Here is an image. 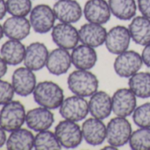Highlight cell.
<instances>
[{
	"instance_id": "1",
	"label": "cell",
	"mask_w": 150,
	"mask_h": 150,
	"mask_svg": "<svg viewBox=\"0 0 150 150\" xmlns=\"http://www.w3.org/2000/svg\"><path fill=\"white\" fill-rule=\"evenodd\" d=\"M67 86L73 95L87 98L98 90L99 80L90 70L76 69L69 74Z\"/></svg>"
},
{
	"instance_id": "2",
	"label": "cell",
	"mask_w": 150,
	"mask_h": 150,
	"mask_svg": "<svg viewBox=\"0 0 150 150\" xmlns=\"http://www.w3.org/2000/svg\"><path fill=\"white\" fill-rule=\"evenodd\" d=\"M33 96L39 106L50 110L59 109L64 100L63 88L58 84L50 81L39 82L33 92Z\"/></svg>"
},
{
	"instance_id": "3",
	"label": "cell",
	"mask_w": 150,
	"mask_h": 150,
	"mask_svg": "<svg viewBox=\"0 0 150 150\" xmlns=\"http://www.w3.org/2000/svg\"><path fill=\"white\" fill-rule=\"evenodd\" d=\"M26 110L24 105L19 101H10L3 105L0 110V126L6 132H13L26 122Z\"/></svg>"
},
{
	"instance_id": "4",
	"label": "cell",
	"mask_w": 150,
	"mask_h": 150,
	"mask_svg": "<svg viewBox=\"0 0 150 150\" xmlns=\"http://www.w3.org/2000/svg\"><path fill=\"white\" fill-rule=\"evenodd\" d=\"M54 132L62 147L67 149L78 147L83 140L81 127L77 122L71 120L64 119L60 121L55 127Z\"/></svg>"
},
{
	"instance_id": "5",
	"label": "cell",
	"mask_w": 150,
	"mask_h": 150,
	"mask_svg": "<svg viewBox=\"0 0 150 150\" xmlns=\"http://www.w3.org/2000/svg\"><path fill=\"white\" fill-rule=\"evenodd\" d=\"M132 132V125L126 117L116 116L107 124L106 140L108 144L117 147L124 146L129 142Z\"/></svg>"
},
{
	"instance_id": "6",
	"label": "cell",
	"mask_w": 150,
	"mask_h": 150,
	"mask_svg": "<svg viewBox=\"0 0 150 150\" xmlns=\"http://www.w3.org/2000/svg\"><path fill=\"white\" fill-rule=\"evenodd\" d=\"M59 113L64 119L77 123L85 120L89 114L88 102L85 97L73 95L64 98L59 107Z\"/></svg>"
},
{
	"instance_id": "7",
	"label": "cell",
	"mask_w": 150,
	"mask_h": 150,
	"mask_svg": "<svg viewBox=\"0 0 150 150\" xmlns=\"http://www.w3.org/2000/svg\"><path fill=\"white\" fill-rule=\"evenodd\" d=\"M143 65L141 55L134 50H125L117 55L113 64V68L117 76L129 79L136 72L139 71Z\"/></svg>"
},
{
	"instance_id": "8",
	"label": "cell",
	"mask_w": 150,
	"mask_h": 150,
	"mask_svg": "<svg viewBox=\"0 0 150 150\" xmlns=\"http://www.w3.org/2000/svg\"><path fill=\"white\" fill-rule=\"evenodd\" d=\"M56 20L53 8L45 4L35 6L29 13L31 27L37 34H47L51 31Z\"/></svg>"
},
{
	"instance_id": "9",
	"label": "cell",
	"mask_w": 150,
	"mask_h": 150,
	"mask_svg": "<svg viewBox=\"0 0 150 150\" xmlns=\"http://www.w3.org/2000/svg\"><path fill=\"white\" fill-rule=\"evenodd\" d=\"M51 38L57 47L71 50L79 44V30L72 24L59 22L52 28Z\"/></svg>"
},
{
	"instance_id": "10",
	"label": "cell",
	"mask_w": 150,
	"mask_h": 150,
	"mask_svg": "<svg viewBox=\"0 0 150 150\" xmlns=\"http://www.w3.org/2000/svg\"><path fill=\"white\" fill-rule=\"evenodd\" d=\"M112 112L117 117L132 116L137 108V96L130 88H118L111 96Z\"/></svg>"
},
{
	"instance_id": "11",
	"label": "cell",
	"mask_w": 150,
	"mask_h": 150,
	"mask_svg": "<svg viewBox=\"0 0 150 150\" xmlns=\"http://www.w3.org/2000/svg\"><path fill=\"white\" fill-rule=\"evenodd\" d=\"M131 40L128 28L117 25L108 31L104 45L110 53L119 55L128 50Z\"/></svg>"
},
{
	"instance_id": "12",
	"label": "cell",
	"mask_w": 150,
	"mask_h": 150,
	"mask_svg": "<svg viewBox=\"0 0 150 150\" xmlns=\"http://www.w3.org/2000/svg\"><path fill=\"white\" fill-rule=\"evenodd\" d=\"M52 8L56 19L62 23H76L83 15V9L76 0H57Z\"/></svg>"
},
{
	"instance_id": "13",
	"label": "cell",
	"mask_w": 150,
	"mask_h": 150,
	"mask_svg": "<svg viewBox=\"0 0 150 150\" xmlns=\"http://www.w3.org/2000/svg\"><path fill=\"white\" fill-rule=\"evenodd\" d=\"M12 85L17 94L20 96L27 97L33 94L36 87V77L34 71L28 67H20L16 69L12 76Z\"/></svg>"
},
{
	"instance_id": "14",
	"label": "cell",
	"mask_w": 150,
	"mask_h": 150,
	"mask_svg": "<svg viewBox=\"0 0 150 150\" xmlns=\"http://www.w3.org/2000/svg\"><path fill=\"white\" fill-rule=\"evenodd\" d=\"M81 131L83 139L90 146H100L106 140L107 125L103 120L94 117L87 118L81 125Z\"/></svg>"
},
{
	"instance_id": "15",
	"label": "cell",
	"mask_w": 150,
	"mask_h": 150,
	"mask_svg": "<svg viewBox=\"0 0 150 150\" xmlns=\"http://www.w3.org/2000/svg\"><path fill=\"white\" fill-rule=\"evenodd\" d=\"M83 15L88 22L104 25L112 14L106 0H88L83 8Z\"/></svg>"
},
{
	"instance_id": "16",
	"label": "cell",
	"mask_w": 150,
	"mask_h": 150,
	"mask_svg": "<svg viewBox=\"0 0 150 150\" xmlns=\"http://www.w3.org/2000/svg\"><path fill=\"white\" fill-rule=\"evenodd\" d=\"M55 122L54 114L51 110L39 106L27 112V126L34 132L49 130Z\"/></svg>"
},
{
	"instance_id": "17",
	"label": "cell",
	"mask_w": 150,
	"mask_h": 150,
	"mask_svg": "<svg viewBox=\"0 0 150 150\" xmlns=\"http://www.w3.org/2000/svg\"><path fill=\"white\" fill-rule=\"evenodd\" d=\"M49 50L46 45L40 42L30 43L26 48L23 63L28 69L36 71L46 66Z\"/></svg>"
},
{
	"instance_id": "18",
	"label": "cell",
	"mask_w": 150,
	"mask_h": 150,
	"mask_svg": "<svg viewBox=\"0 0 150 150\" xmlns=\"http://www.w3.org/2000/svg\"><path fill=\"white\" fill-rule=\"evenodd\" d=\"M107 33L108 31L103 25L88 22L79 29L80 42L96 49L105 43Z\"/></svg>"
},
{
	"instance_id": "19",
	"label": "cell",
	"mask_w": 150,
	"mask_h": 150,
	"mask_svg": "<svg viewBox=\"0 0 150 150\" xmlns=\"http://www.w3.org/2000/svg\"><path fill=\"white\" fill-rule=\"evenodd\" d=\"M71 64V57L69 50L58 47L49 53L46 68L52 75L60 76L70 70Z\"/></svg>"
},
{
	"instance_id": "20",
	"label": "cell",
	"mask_w": 150,
	"mask_h": 150,
	"mask_svg": "<svg viewBox=\"0 0 150 150\" xmlns=\"http://www.w3.org/2000/svg\"><path fill=\"white\" fill-rule=\"evenodd\" d=\"M89 113L92 117L104 120L109 117L112 112L111 96L105 91H96L92 95L88 101Z\"/></svg>"
},
{
	"instance_id": "21",
	"label": "cell",
	"mask_w": 150,
	"mask_h": 150,
	"mask_svg": "<svg viewBox=\"0 0 150 150\" xmlns=\"http://www.w3.org/2000/svg\"><path fill=\"white\" fill-rule=\"evenodd\" d=\"M71 64L76 69L91 70L97 63V53L95 48L85 44H78L71 53Z\"/></svg>"
},
{
	"instance_id": "22",
	"label": "cell",
	"mask_w": 150,
	"mask_h": 150,
	"mask_svg": "<svg viewBox=\"0 0 150 150\" xmlns=\"http://www.w3.org/2000/svg\"><path fill=\"white\" fill-rule=\"evenodd\" d=\"M31 24L26 17L12 16L3 24L5 35L9 39L22 41L27 38L31 31Z\"/></svg>"
},
{
	"instance_id": "23",
	"label": "cell",
	"mask_w": 150,
	"mask_h": 150,
	"mask_svg": "<svg viewBox=\"0 0 150 150\" xmlns=\"http://www.w3.org/2000/svg\"><path fill=\"white\" fill-rule=\"evenodd\" d=\"M132 40L140 46L150 43V19L139 15L135 16L128 26Z\"/></svg>"
},
{
	"instance_id": "24",
	"label": "cell",
	"mask_w": 150,
	"mask_h": 150,
	"mask_svg": "<svg viewBox=\"0 0 150 150\" xmlns=\"http://www.w3.org/2000/svg\"><path fill=\"white\" fill-rule=\"evenodd\" d=\"M26 53L25 45L18 40L10 39L6 41L0 49L2 58L9 65H18L23 60Z\"/></svg>"
},
{
	"instance_id": "25",
	"label": "cell",
	"mask_w": 150,
	"mask_h": 150,
	"mask_svg": "<svg viewBox=\"0 0 150 150\" xmlns=\"http://www.w3.org/2000/svg\"><path fill=\"white\" fill-rule=\"evenodd\" d=\"M35 136L28 129L20 128L11 132L6 140L8 150H30L34 147Z\"/></svg>"
},
{
	"instance_id": "26",
	"label": "cell",
	"mask_w": 150,
	"mask_h": 150,
	"mask_svg": "<svg viewBox=\"0 0 150 150\" xmlns=\"http://www.w3.org/2000/svg\"><path fill=\"white\" fill-rule=\"evenodd\" d=\"M111 14L120 21H131L136 16L138 5L135 0H108Z\"/></svg>"
},
{
	"instance_id": "27",
	"label": "cell",
	"mask_w": 150,
	"mask_h": 150,
	"mask_svg": "<svg viewBox=\"0 0 150 150\" xmlns=\"http://www.w3.org/2000/svg\"><path fill=\"white\" fill-rule=\"evenodd\" d=\"M129 88L139 98H150V72L138 71L128 81Z\"/></svg>"
},
{
	"instance_id": "28",
	"label": "cell",
	"mask_w": 150,
	"mask_h": 150,
	"mask_svg": "<svg viewBox=\"0 0 150 150\" xmlns=\"http://www.w3.org/2000/svg\"><path fill=\"white\" fill-rule=\"evenodd\" d=\"M34 148L36 150H59L62 148L55 132L49 130L38 132L35 136Z\"/></svg>"
},
{
	"instance_id": "29",
	"label": "cell",
	"mask_w": 150,
	"mask_h": 150,
	"mask_svg": "<svg viewBox=\"0 0 150 150\" xmlns=\"http://www.w3.org/2000/svg\"><path fill=\"white\" fill-rule=\"evenodd\" d=\"M128 143L133 150H150V127H139L133 131Z\"/></svg>"
},
{
	"instance_id": "30",
	"label": "cell",
	"mask_w": 150,
	"mask_h": 150,
	"mask_svg": "<svg viewBox=\"0 0 150 150\" xmlns=\"http://www.w3.org/2000/svg\"><path fill=\"white\" fill-rule=\"evenodd\" d=\"M7 12L12 16L26 17L32 10L31 0H6Z\"/></svg>"
},
{
	"instance_id": "31",
	"label": "cell",
	"mask_w": 150,
	"mask_h": 150,
	"mask_svg": "<svg viewBox=\"0 0 150 150\" xmlns=\"http://www.w3.org/2000/svg\"><path fill=\"white\" fill-rule=\"evenodd\" d=\"M132 116L138 127H150V103L137 106Z\"/></svg>"
},
{
	"instance_id": "32",
	"label": "cell",
	"mask_w": 150,
	"mask_h": 150,
	"mask_svg": "<svg viewBox=\"0 0 150 150\" xmlns=\"http://www.w3.org/2000/svg\"><path fill=\"white\" fill-rule=\"evenodd\" d=\"M14 89L11 83L0 79V105H5L13 100Z\"/></svg>"
},
{
	"instance_id": "33",
	"label": "cell",
	"mask_w": 150,
	"mask_h": 150,
	"mask_svg": "<svg viewBox=\"0 0 150 150\" xmlns=\"http://www.w3.org/2000/svg\"><path fill=\"white\" fill-rule=\"evenodd\" d=\"M137 5L141 15L150 19V0H137Z\"/></svg>"
},
{
	"instance_id": "34",
	"label": "cell",
	"mask_w": 150,
	"mask_h": 150,
	"mask_svg": "<svg viewBox=\"0 0 150 150\" xmlns=\"http://www.w3.org/2000/svg\"><path fill=\"white\" fill-rule=\"evenodd\" d=\"M140 55L142 57L143 64L146 66L150 68V43L144 46V49L142 50V52Z\"/></svg>"
},
{
	"instance_id": "35",
	"label": "cell",
	"mask_w": 150,
	"mask_h": 150,
	"mask_svg": "<svg viewBox=\"0 0 150 150\" xmlns=\"http://www.w3.org/2000/svg\"><path fill=\"white\" fill-rule=\"evenodd\" d=\"M7 64L6 61L2 58V57L0 56V79L3 78L7 72Z\"/></svg>"
},
{
	"instance_id": "36",
	"label": "cell",
	"mask_w": 150,
	"mask_h": 150,
	"mask_svg": "<svg viewBox=\"0 0 150 150\" xmlns=\"http://www.w3.org/2000/svg\"><path fill=\"white\" fill-rule=\"evenodd\" d=\"M7 13L8 12H7L6 1H5V0H0V21L5 18Z\"/></svg>"
},
{
	"instance_id": "37",
	"label": "cell",
	"mask_w": 150,
	"mask_h": 150,
	"mask_svg": "<svg viewBox=\"0 0 150 150\" xmlns=\"http://www.w3.org/2000/svg\"><path fill=\"white\" fill-rule=\"evenodd\" d=\"M6 131H5L1 126H0V147H2L3 146H5V144L6 143L7 138H6Z\"/></svg>"
},
{
	"instance_id": "38",
	"label": "cell",
	"mask_w": 150,
	"mask_h": 150,
	"mask_svg": "<svg viewBox=\"0 0 150 150\" xmlns=\"http://www.w3.org/2000/svg\"><path fill=\"white\" fill-rule=\"evenodd\" d=\"M5 33H4V29H3V26L0 25V40H2V38L4 37Z\"/></svg>"
}]
</instances>
